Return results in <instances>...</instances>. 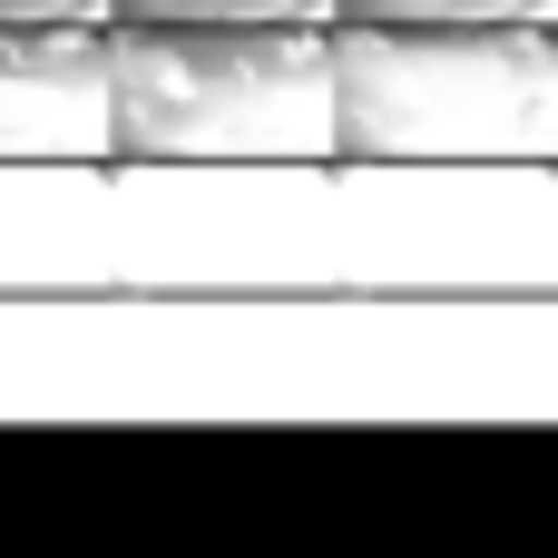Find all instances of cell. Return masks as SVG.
I'll return each instance as SVG.
<instances>
[{
  "label": "cell",
  "mask_w": 558,
  "mask_h": 558,
  "mask_svg": "<svg viewBox=\"0 0 558 558\" xmlns=\"http://www.w3.org/2000/svg\"><path fill=\"white\" fill-rule=\"evenodd\" d=\"M118 167H343L324 20H108Z\"/></svg>",
  "instance_id": "cell-1"
},
{
  "label": "cell",
  "mask_w": 558,
  "mask_h": 558,
  "mask_svg": "<svg viewBox=\"0 0 558 558\" xmlns=\"http://www.w3.org/2000/svg\"><path fill=\"white\" fill-rule=\"evenodd\" d=\"M353 167H549L558 20H333Z\"/></svg>",
  "instance_id": "cell-2"
},
{
  "label": "cell",
  "mask_w": 558,
  "mask_h": 558,
  "mask_svg": "<svg viewBox=\"0 0 558 558\" xmlns=\"http://www.w3.org/2000/svg\"><path fill=\"white\" fill-rule=\"evenodd\" d=\"M0 167H118L108 20H0Z\"/></svg>",
  "instance_id": "cell-3"
},
{
  "label": "cell",
  "mask_w": 558,
  "mask_h": 558,
  "mask_svg": "<svg viewBox=\"0 0 558 558\" xmlns=\"http://www.w3.org/2000/svg\"><path fill=\"white\" fill-rule=\"evenodd\" d=\"M108 20H324L333 0H108Z\"/></svg>",
  "instance_id": "cell-4"
},
{
  "label": "cell",
  "mask_w": 558,
  "mask_h": 558,
  "mask_svg": "<svg viewBox=\"0 0 558 558\" xmlns=\"http://www.w3.org/2000/svg\"><path fill=\"white\" fill-rule=\"evenodd\" d=\"M333 20H558V0H333Z\"/></svg>",
  "instance_id": "cell-5"
},
{
  "label": "cell",
  "mask_w": 558,
  "mask_h": 558,
  "mask_svg": "<svg viewBox=\"0 0 558 558\" xmlns=\"http://www.w3.org/2000/svg\"><path fill=\"white\" fill-rule=\"evenodd\" d=\"M0 20H108V0H0Z\"/></svg>",
  "instance_id": "cell-6"
}]
</instances>
